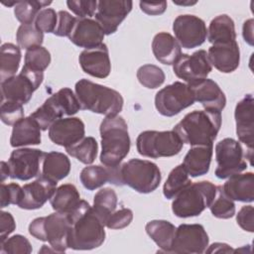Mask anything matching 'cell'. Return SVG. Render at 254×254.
<instances>
[{
    "label": "cell",
    "mask_w": 254,
    "mask_h": 254,
    "mask_svg": "<svg viewBox=\"0 0 254 254\" xmlns=\"http://www.w3.org/2000/svg\"><path fill=\"white\" fill-rule=\"evenodd\" d=\"M68 248L91 250L102 245L105 240L104 223L90 204L80 199L69 212Z\"/></svg>",
    "instance_id": "6da1fadb"
},
{
    "label": "cell",
    "mask_w": 254,
    "mask_h": 254,
    "mask_svg": "<svg viewBox=\"0 0 254 254\" xmlns=\"http://www.w3.org/2000/svg\"><path fill=\"white\" fill-rule=\"evenodd\" d=\"M221 112L217 110H193L175 125L174 131L182 141L190 146L213 145L220 130Z\"/></svg>",
    "instance_id": "7a4b0ae2"
},
{
    "label": "cell",
    "mask_w": 254,
    "mask_h": 254,
    "mask_svg": "<svg viewBox=\"0 0 254 254\" xmlns=\"http://www.w3.org/2000/svg\"><path fill=\"white\" fill-rule=\"evenodd\" d=\"M99 132L101 137V164L106 167L121 165L131 146L126 121L119 115L106 116L100 124Z\"/></svg>",
    "instance_id": "3957f363"
},
{
    "label": "cell",
    "mask_w": 254,
    "mask_h": 254,
    "mask_svg": "<svg viewBox=\"0 0 254 254\" xmlns=\"http://www.w3.org/2000/svg\"><path fill=\"white\" fill-rule=\"evenodd\" d=\"M80 108L106 116L118 115L123 108V97L115 89L92 82L86 78L79 79L74 86Z\"/></svg>",
    "instance_id": "277c9868"
},
{
    "label": "cell",
    "mask_w": 254,
    "mask_h": 254,
    "mask_svg": "<svg viewBox=\"0 0 254 254\" xmlns=\"http://www.w3.org/2000/svg\"><path fill=\"white\" fill-rule=\"evenodd\" d=\"M217 187L209 181L191 183L173 200L172 211L181 218L199 215L215 197Z\"/></svg>",
    "instance_id": "5b68a950"
},
{
    "label": "cell",
    "mask_w": 254,
    "mask_h": 254,
    "mask_svg": "<svg viewBox=\"0 0 254 254\" xmlns=\"http://www.w3.org/2000/svg\"><path fill=\"white\" fill-rule=\"evenodd\" d=\"M29 233L41 241H48L58 253L68 248L69 219L67 213L54 212L44 217H37L29 224Z\"/></svg>",
    "instance_id": "8992f818"
},
{
    "label": "cell",
    "mask_w": 254,
    "mask_h": 254,
    "mask_svg": "<svg viewBox=\"0 0 254 254\" xmlns=\"http://www.w3.org/2000/svg\"><path fill=\"white\" fill-rule=\"evenodd\" d=\"M80 104L76 95L68 87H63L50 96L30 116L39 124L42 131L48 130L51 125L64 115L72 116L79 111Z\"/></svg>",
    "instance_id": "52a82bcc"
},
{
    "label": "cell",
    "mask_w": 254,
    "mask_h": 254,
    "mask_svg": "<svg viewBox=\"0 0 254 254\" xmlns=\"http://www.w3.org/2000/svg\"><path fill=\"white\" fill-rule=\"evenodd\" d=\"M183 146L184 142L174 130L143 131L136 140L138 153L152 159L176 156L182 151Z\"/></svg>",
    "instance_id": "ba28073f"
},
{
    "label": "cell",
    "mask_w": 254,
    "mask_h": 254,
    "mask_svg": "<svg viewBox=\"0 0 254 254\" xmlns=\"http://www.w3.org/2000/svg\"><path fill=\"white\" fill-rule=\"evenodd\" d=\"M123 185L140 193H150L160 185L162 175L159 167L148 160L131 159L120 165Z\"/></svg>",
    "instance_id": "9c48e42d"
},
{
    "label": "cell",
    "mask_w": 254,
    "mask_h": 254,
    "mask_svg": "<svg viewBox=\"0 0 254 254\" xmlns=\"http://www.w3.org/2000/svg\"><path fill=\"white\" fill-rule=\"evenodd\" d=\"M44 79V72L22 67L20 73L1 81V101L9 100L26 104Z\"/></svg>",
    "instance_id": "30bf717a"
},
{
    "label": "cell",
    "mask_w": 254,
    "mask_h": 254,
    "mask_svg": "<svg viewBox=\"0 0 254 254\" xmlns=\"http://www.w3.org/2000/svg\"><path fill=\"white\" fill-rule=\"evenodd\" d=\"M194 94L191 87L182 81H175L155 95L157 111L166 117H173L194 103Z\"/></svg>",
    "instance_id": "8fae6325"
},
{
    "label": "cell",
    "mask_w": 254,
    "mask_h": 254,
    "mask_svg": "<svg viewBox=\"0 0 254 254\" xmlns=\"http://www.w3.org/2000/svg\"><path fill=\"white\" fill-rule=\"evenodd\" d=\"M245 153L241 144L233 138H224L215 145V159L217 167L215 176L220 179H228L232 175L242 173L247 168L244 160Z\"/></svg>",
    "instance_id": "7c38bea8"
},
{
    "label": "cell",
    "mask_w": 254,
    "mask_h": 254,
    "mask_svg": "<svg viewBox=\"0 0 254 254\" xmlns=\"http://www.w3.org/2000/svg\"><path fill=\"white\" fill-rule=\"evenodd\" d=\"M211 69L212 65L204 50H198L191 55L181 54L173 64V70L177 77L190 86L207 78Z\"/></svg>",
    "instance_id": "4fadbf2b"
},
{
    "label": "cell",
    "mask_w": 254,
    "mask_h": 254,
    "mask_svg": "<svg viewBox=\"0 0 254 254\" xmlns=\"http://www.w3.org/2000/svg\"><path fill=\"white\" fill-rule=\"evenodd\" d=\"M209 238L201 224H181L176 228L170 253L201 254L208 246Z\"/></svg>",
    "instance_id": "5bb4252c"
},
{
    "label": "cell",
    "mask_w": 254,
    "mask_h": 254,
    "mask_svg": "<svg viewBox=\"0 0 254 254\" xmlns=\"http://www.w3.org/2000/svg\"><path fill=\"white\" fill-rule=\"evenodd\" d=\"M44 152L34 148H20L14 150L8 160L10 178L19 181H28L39 177Z\"/></svg>",
    "instance_id": "9a60e30c"
},
{
    "label": "cell",
    "mask_w": 254,
    "mask_h": 254,
    "mask_svg": "<svg viewBox=\"0 0 254 254\" xmlns=\"http://www.w3.org/2000/svg\"><path fill=\"white\" fill-rule=\"evenodd\" d=\"M173 31L180 46L193 49L201 46L207 37V29L202 19L185 14L178 16L173 23Z\"/></svg>",
    "instance_id": "2e32d148"
},
{
    "label": "cell",
    "mask_w": 254,
    "mask_h": 254,
    "mask_svg": "<svg viewBox=\"0 0 254 254\" xmlns=\"http://www.w3.org/2000/svg\"><path fill=\"white\" fill-rule=\"evenodd\" d=\"M253 95L246 94L237 102L234 110L236 123V134L241 143L247 147L245 158L252 166L253 144H254V113H253Z\"/></svg>",
    "instance_id": "e0dca14e"
},
{
    "label": "cell",
    "mask_w": 254,
    "mask_h": 254,
    "mask_svg": "<svg viewBox=\"0 0 254 254\" xmlns=\"http://www.w3.org/2000/svg\"><path fill=\"white\" fill-rule=\"evenodd\" d=\"M131 0H102L97 2L95 20L105 35L114 34L122 21L131 12Z\"/></svg>",
    "instance_id": "ac0fdd59"
},
{
    "label": "cell",
    "mask_w": 254,
    "mask_h": 254,
    "mask_svg": "<svg viewBox=\"0 0 254 254\" xmlns=\"http://www.w3.org/2000/svg\"><path fill=\"white\" fill-rule=\"evenodd\" d=\"M85 127L78 117H66L56 120L49 128L50 140L58 146L70 147L84 138Z\"/></svg>",
    "instance_id": "d6986e66"
},
{
    "label": "cell",
    "mask_w": 254,
    "mask_h": 254,
    "mask_svg": "<svg viewBox=\"0 0 254 254\" xmlns=\"http://www.w3.org/2000/svg\"><path fill=\"white\" fill-rule=\"evenodd\" d=\"M22 188L23 195L18 206L22 209L33 210L41 208L50 200L57 189V183L39 176L35 181L24 185Z\"/></svg>",
    "instance_id": "ffe728a7"
},
{
    "label": "cell",
    "mask_w": 254,
    "mask_h": 254,
    "mask_svg": "<svg viewBox=\"0 0 254 254\" xmlns=\"http://www.w3.org/2000/svg\"><path fill=\"white\" fill-rule=\"evenodd\" d=\"M78 62L81 69L93 77L105 78L111 71L109 51L103 43L98 47L83 50L78 57Z\"/></svg>",
    "instance_id": "44dd1931"
},
{
    "label": "cell",
    "mask_w": 254,
    "mask_h": 254,
    "mask_svg": "<svg viewBox=\"0 0 254 254\" xmlns=\"http://www.w3.org/2000/svg\"><path fill=\"white\" fill-rule=\"evenodd\" d=\"M104 36L103 30L96 20L91 18H76L68 39L75 46L86 50L101 45Z\"/></svg>",
    "instance_id": "7402d4cb"
},
{
    "label": "cell",
    "mask_w": 254,
    "mask_h": 254,
    "mask_svg": "<svg viewBox=\"0 0 254 254\" xmlns=\"http://www.w3.org/2000/svg\"><path fill=\"white\" fill-rule=\"evenodd\" d=\"M208 60L217 70L223 73L234 71L240 63V50L236 41L212 45L207 52Z\"/></svg>",
    "instance_id": "603a6c76"
},
{
    "label": "cell",
    "mask_w": 254,
    "mask_h": 254,
    "mask_svg": "<svg viewBox=\"0 0 254 254\" xmlns=\"http://www.w3.org/2000/svg\"><path fill=\"white\" fill-rule=\"evenodd\" d=\"M195 101L199 102L204 109L222 111L226 105V97L219 85L210 78L190 86Z\"/></svg>",
    "instance_id": "cb8c5ba5"
},
{
    "label": "cell",
    "mask_w": 254,
    "mask_h": 254,
    "mask_svg": "<svg viewBox=\"0 0 254 254\" xmlns=\"http://www.w3.org/2000/svg\"><path fill=\"white\" fill-rule=\"evenodd\" d=\"M221 187L224 193L232 200L242 202L254 200V174L252 172L232 175Z\"/></svg>",
    "instance_id": "d4e9b609"
},
{
    "label": "cell",
    "mask_w": 254,
    "mask_h": 254,
    "mask_svg": "<svg viewBox=\"0 0 254 254\" xmlns=\"http://www.w3.org/2000/svg\"><path fill=\"white\" fill-rule=\"evenodd\" d=\"M212 154L213 145L191 146L184 158L183 166L192 178L203 176L209 171Z\"/></svg>",
    "instance_id": "484cf974"
},
{
    "label": "cell",
    "mask_w": 254,
    "mask_h": 254,
    "mask_svg": "<svg viewBox=\"0 0 254 254\" xmlns=\"http://www.w3.org/2000/svg\"><path fill=\"white\" fill-rule=\"evenodd\" d=\"M70 172V161L61 152H48L43 155L40 176L54 183L64 180Z\"/></svg>",
    "instance_id": "4316f807"
},
{
    "label": "cell",
    "mask_w": 254,
    "mask_h": 254,
    "mask_svg": "<svg viewBox=\"0 0 254 254\" xmlns=\"http://www.w3.org/2000/svg\"><path fill=\"white\" fill-rule=\"evenodd\" d=\"M41 131L39 124L34 118L31 116L24 117L13 126L10 145L14 148L39 145L42 141Z\"/></svg>",
    "instance_id": "83f0119b"
},
{
    "label": "cell",
    "mask_w": 254,
    "mask_h": 254,
    "mask_svg": "<svg viewBox=\"0 0 254 254\" xmlns=\"http://www.w3.org/2000/svg\"><path fill=\"white\" fill-rule=\"evenodd\" d=\"M152 52L158 62L171 65L181 56L182 47L170 33L160 32L152 41Z\"/></svg>",
    "instance_id": "f1b7e54d"
},
{
    "label": "cell",
    "mask_w": 254,
    "mask_h": 254,
    "mask_svg": "<svg viewBox=\"0 0 254 254\" xmlns=\"http://www.w3.org/2000/svg\"><path fill=\"white\" fill-rule=\"evenodd\" d=\"M176 226L168 220L154 219L149 221L145 230L162 252L170 253L176 233Z\"/></svg>",
    "instance_id": "f546056e"
},
{
    "label": "cell",
    "mask_w": 254,
    "mask_h": 254,
    "mask_svg": "<svg viewBox=\"0 0 254 254\" xmlns=\"http://www.w3.org/2000/svg\"><path fill=\"white\" fill-rule=\"evenodd\" d=\"M207 40L212 45L227 44L236 41L234 21L226 14L213 18L208 26Z\"/></svg>",
    "instance_id": "4dcf8cb0"
},
{
    "label": "cell",
    "mask_w": 254,
    "mask_h": 254,
    "mask_svg": "<svg viewBox=\"0 0 254 254\" xmlns=\"http://www.w3.org/2000/svg\"><path fill=\"white\" fill-rule=\"evenodd\" d=\"M80 201V194L71 184H64L56 189L50 198V203L55 211L69 213Z\"/></svg>",
    "instance_id": "1f68e13d"
},
{
    "label": "cell",
    "mask_w": 254,
    "mask_h": 254,
    "mask_svg": "<svg viewBox=\"0 0 254 254\" xmlns=\"http://www.w3.org/2000/svg\"><path fill=\"white\" fill-rule=\"evenodd\" d=\"M20 47L12 44L5 43L1 46L0 50V78L4 81L14 75L18 71L21 62Z\"/></svg>",
    "instance_id": "d6a6232c"
},
{
    "label": "cell",
    "mask_w": 254,
    "mask_h": 254,
    "mask_svg": "<svg viewBox=\"0 0 254 254\" xmlns=\"http://www.w3.org/2000/svg\"><path fill=\"white\" fill-rule=\"evenodd\" d=\"M82 186L88 190H94L111 182V170L106 166H87L83 168L79 175Z\"/></svg>",
    "instance_id": "836d02e7"
},
{
    "label": "cell",
    "mask_w": 254,
    "mask_h": 254,
    "mask_svg": "<svg viewBox=\"0 0 254 254\" xmlns=\"http://www.w3.org/2000/svg\"><path fill=\"white\" fill-rule=\"evenodd\" d=\"M191 184L190 175L183 164L175 167L169 174L164 187L163 193L167 199H174L184 189Z\"/></svg>",
    "instance_id": "e575fe53"
},
{
    "label": "cell",
    "mask_w": 254,
    "mask_h": 254,
    "mask_svg": "<svg viewBox=\"0 0 254 254\" xmlns=\"http://www.w3.org/2000/svg\"><path fill=\"white\" fill-rule=\"evenodd\" d=\"M117 194L111 188H103L99 190L93 197V209L101 218L105 225L107 217L116 209Z\"/></svg>",
    "instance_id": "d590c367"
},
{
    "label": "cell",
    "mask_w": 254,
    "mask_h": 254,
    "mask_svg": "<svg viewBox=\"0 0 254 254\" xmlns=\"http://www.w3.org/2000/svg\"><path fill=\"white\" fill-rule=\"evenodd\" d=\"M65 151L69 156L77 159L80 163L90 165L96 159L98 144L93 137H84L76 144L65 148Z\"/></svg>",
    "instance_id": "8d00e7d4"
},
{
    "label": "cell",
    "mask_w": 254,
    "mask_h": 254,
    "mask_svg": "<svg viewBox=\"0 0 254 254\" xmlns=\"http://www.w3.org/2000/svg\"><path fill=\"white\" fill-rule=\"evenodd\" d=\"M50 4H52V1H18L14 6V15L21 25L33 24L42 8H45Z\"/></svg>",
    "instance_id": "74e56055"
},
{
    "label": "cell",
    "mask_w": 254,
    "mask_h": 254,
    "mask_svg": "<svg viewBox=\"0 0 254 254\" xmlns=\"http://www.w3.org/2000/svg\"><path fill=\"white\" fill-rule=\"evenodd\" d=\"M18 46L26 51L35 47L42 46L44 41V33L41 32L35 24L20 25L16 33Z\"/></svg>",
    "instance_id": "f35d334b"
},
{
    "label": "cell",
    "mask_w": 254,
    "mask_h": 254,
    "mask_svg": "<svg viewBox=\"0 0 254 254\" xmlns=\"http://www.w3.org/2000/svg\"><path fill=\"white\" fill-rule=\"evenodd\" d=\"M208 207L211 214L216 218L228 219L235 214V204L233 200L224 193L221 186L217 187L215 197Z\"/></svg>",
    "instance_id": "ab89813d"
},
{
    "label": "cell",
    "mask_w": 254,
    "mask_h": 254,
    "mask_svg": "<svg viewBox=\"0 0 254 254\" xmlns=\"http://www.w3.org/2000/svg\"><path fill=\"white\" fill-rule=\"evenodd\" d=\"M138 81L149 89H155L161 86L165 81V73L163 69L155 64H144L137 70Z\"/></svg>",
    "instance_id": "60d3db41"
},
{
    "label": "cell",
    "mask_w": 254,
    "mask_h": 254,
    "mask_svg": "<svg viewBox=\"0 0 254 254\" xmlns=\"http://www.w3.org/2000/svg\"><path fill=\"white\" fill-rule=\"evenodd\" d=\"M50 64L51 54L46 48L39 46L26 51L24 66L35 71L44 72Z\"/></svg>",
    "instance_id": "b9f144b4"
},
{
    "label": "cell",
    "mask_w": 254,
    "mask_h": 254,
    "mask_svg": "<svg viewBox=\"0 0 254 254\" xmlns=\"http://www.w3.org/2000/svg\"><path fill=\"white\" fill-rule=\"evenodd\" d=\"M32 250L30 241L21 234L13 235L0 242L1 254H30Z\"/></svg>",
    "instance_id": "7bdbcfd3"
},
{
    "label": "cell",
    "mask_w": 254,
    "mask_h": 254,
    "mask_svg": "<svg viewBox=\"0 0 254 254\" xmlns=\"http://www.w3.org/2000/svg\"><path fill=\"white\" fill-rule=\"evenodd\" d=\"M0 114L1 121L4 124L14 126L18 121L24 118L23 104L15 101L2 100L0 105Z\"/></svg>",
    "instance_id": "ee69618b"
},
{
    "label": "cell",
    "mask_w": 254,
    "mask_h": 254,
    "mask_svg": "<svg viewBox=\"0 0 254 254\" xmlns=\"http://www.w3.org/2000/svg\"><path fill=\"white\" fill-rule=\"evenodd\" d=\"M0 206L4 208L10 204L18 205L22 195H23V188L16 183L4 184L2 183L0 186Z\"/></svg>",
    "instance_id": "f6af8a7d"
},
{
    "label": "cell",
    "mask_w": 254,
    "mask_h": 254,
    "mask_svg": "<svg viewBox=\"0 0 254 254\" xmlns=\"http://www.w3.org/2000/svg\"><path fill=\"white\" fill-rule=\"evenodd\" d=\"M58 23V13L52 8L42 9L35 21V26L43 33H54Z\"/></svg>",
    "instance_id": "bcb514c9"
},
{
    "label": "cell",
    "mask_w": 254,
    "mask_h": 254,
    "mask_svg": "<svg viewBox=\"0 0 254 254\" xmlns=\"http://www.w3.org/2000/svg\"><path fill=\"white\" fill-rule=\"evenodd\" d=\"M133 220V211L130 208L123 207L113 211L106 219L105 226L109 229H122L127 227Z\"/></svg>",
    "instance_id": "7dc6e473"
},
{
    "label": "cell",
    "mask_w": 254,
    "mask_h": 254,
    "mask_svg": "<svg viewBox=\"0 0 254 254\" xmlns=\"http://www.w3.org/2000/svg\"><path fill=\"white\" fill-rule=\"evenodd\" d=\"M98 1L86 0H68L66 5L68 9L78 18H90L95 15Z\"/></svg>",
    "instance_id": "c3c4849f"
},
{
    "label": "cell",
    "mask_w": 254,
    "mask_h": 254,
    "mask_svg": "<svg viewBox=\"0 0 254 254\" xmlns=\"http://www.w3.org/2000/svg\"><path fill=\"white\" fill-rule=\"evenodd\" d=\"M76 22V18L67 11L61 10L58 12V23L54 35L58 37H68Z\"/></svg>",
    "instance_id": "681fc988"
},
{
    "label": "cell",
    "mask_w": 254,
    "mask_h": 254,
    "mask_svg": "<svg viewBox=\"0 0 254 254\" xmlns=\"http://www.w3.org/2000/svg\"><path fill=\"white\" fill-rule=\"evenodd\" d=\"M237 224L245 231H254V208L252 205H244L236 214Z\"/></svg>",
    "instance_id": "f907efd6"
},
{
    "label": "cell",
    "mask_w": 254,
    "mask_h": 254,
    "mask_svg": "<svg viewBox=\"0 0 254 254\" xmlns=\"http://www.w3.org/2000/svg\"><path fill=\"white\" fill-rule=\"evenodd\" d=\"M16 229V222L10 212H0V242H3Z\"/></svg>",
    "instance_id": "816d5d0a"
},
{
    "label": "cell",
    "mask_w": 254,
    "mask_h": 254,
    "mask_svg": "<svg viewBox=\"0 0 254 254\" xmlns=\"http://www.w3.org/2000/svg\"><path fill=\"white\" fill-rule=\"evenodd\" d=\"M140 9L147 15L150 16H158L163 14L167 9V1H159V2H139Z\"/></svg>",
    "instance_id": "f5cc1de1"
},
{
    "label": "cell",
    "mask_w": 254,
    "mask_h": 254,
    "mask_svg": "<svg viewBox=\"0 0 254 254\" xmlns=\"http://www.w3.org/2000/svg\"><path fill=\"white\" fill-rule=\"evenodd\" d=\"M253 19H248L244 22L243 28H242V35L244 38V41L249 45L253 46L254 39H253Z\"/></svg>",
    "instance_id": "db71d44e"
},
{
    "label": "cell",
    "mask_w": 254,
    "mask_h": 254,
    "mask_svg": "<svg viewBox=\"0 0 254 254\" xmlns=\"http://www.w3.org/2000/svg\"><path fill=\"white\" fill-rule=\"evenodd\" d=\"M206 253H232L234 252V249H232L228 244L226 243H220L216 242L209 246V248L205 249Z\"/></svg>",
    "instance_id": "11a10c76"
},
{
    "label": "cell",
    "mask_w": 254,
    "mask_h": 254,
    "mask_svg": "<svg viewBox=\"0 0 254 254\" xmlns=\"http://www.w3.org/2000/svg\"><path fill=\"white\" fill-rule=\"evenodd\" d=\"M0 183H4L6 179L10 178V168L8 162L1 161L0 163Z\"/></svg>",
    "instance_id": "9f6ffc18"
},
{
    "label": "cell",
    "mask_w": 254,
    "mask_h": 254,
    "mask_svg": "<svg viewBox=\"0 0 254 254\" xmlns=\"http://www.w3.org/2000/svg\"><path fill=\"white\" fill-rule=\"evenodd\" d=\"M173 3H174V4H176V5H181V6H187V5L191 6V5L196 4V1H187V2H178V1H173Z\"/></svg>",
    "instance_id": "6f0895ef"
}]
</instances>
